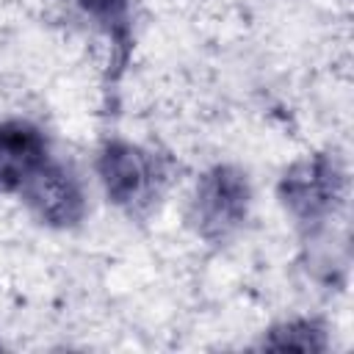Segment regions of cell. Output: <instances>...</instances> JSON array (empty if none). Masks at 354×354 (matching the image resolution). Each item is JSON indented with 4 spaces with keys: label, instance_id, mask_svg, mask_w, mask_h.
Segmentation results:
<instances>
[{
    "label": "cell",
    "instance_id": "obj_1",
    "mask_svg": "<svg viewBox=\"0 0 354 354\" xmlns=\"http://www.w3.org/2000/svg\"><path fill=\"white\" fill-rule=\"evenodd\" d=\"M249 185L246 177L230 166L207 171L196 188V224L205 238H227L246 216Z\"/></svg>",
    "mask_w": 354,
    "mask_h": 354
},
{
    "label": "cell",
    "instance_id": "obj_2",
    "mask_svg": "<svg viewBox=\"0 0 354 354\" xmlns=\"http://www.w3.org/2000/svg\"><path fill=\"white\" fill-rule=\"evenodd\" d=\"M340 185H343V177L335 160L313 158V160L293 166L285 174L279 191L285 196V205L301 221H315V218H324L335 207L340 196Z\"/></svg>",
    "mask_w": 354,
    "mask_h": 354
},
{
    "label": "cell",
    "instance_id": "obj_3",
    "mask_svg": "<svg viewBox=\"0 0 354 354\" xmlns=\"http://www.w3.org/2000/svg\"><path fill=\"white\" fill-rule=\"evenodd\" d=\"M30 207L47 221V224H72L80 218L83 213V196H80V188L77 183L72 180L69 171H64L61 166L55 163H44L19 191Z\"/></svg>",
    "mask_w": 354,
    "mask_h": 354
},
{
    "label": "cell",
    "instance_id": "obj_4",
    "mask_svg": "<svg viewBox=\"0 0 354 354\" xmlns=\"http://www.w3.org/2000/svg\"><path fill=\"white\" fill-rule=\"evenodd\" d=\"M47 163V141L28 122L0 124V191H22V185Z\"/></svg>",
    "mask_w": 354,
    "mask_h": 354
},
{
    "label": "cell",
    "instance_id": "obj_5",
    "mask_svg": "<svg viewBox=\"0 0 354 354\" xmlns=\"http://www.w3.org/2000/svg\"><path fill=\"white\" fill-rule=\"evenodd\" d=\"M100 174L113 202L133 205L149 191L155 177V160L133 144L113 141L100 155Z\"/></svg>",
    "mask_w": 354,
    "mask_h": 354
},
{
    "label": "cell",
    "instance_id": "obj_6",
    "mask_svg": "<svg viewBox=\"0 0 354 354\" xmlns=\"http://www.w3.org/2000/svg\"><path fill=\"white\" fill-rule=\"evenodd\" d=\"M271 348H301V351H321L324 337L315 326L310 324H288L282 329H274L271 337L266 340Z\"/></svg>",
    "mask_w": 354,
    "mask_h": 354
},
{
    "label": "cell",
    "instance_id": "obj_7",
    "mask_svg": "<svg viewBox=\"0 0 354 354\" xmlns=\"http://www.w3.org/2000/svg\"><path fill=\"white\" fill-rule=\"evenodd\" d=\"M77 3L86 14H91L102 25H108V30L119 41H124V36H127V0H77Z\"/></svg>",
    "mask_w": 354,
    "mask_h": 354
}]
</instances>
